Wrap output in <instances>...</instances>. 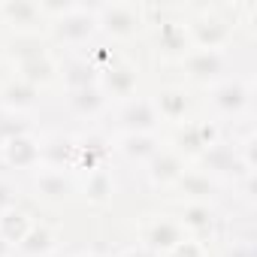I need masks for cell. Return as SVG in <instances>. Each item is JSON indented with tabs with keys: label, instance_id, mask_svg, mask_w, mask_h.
<instances>
[{
	"label": "cell",
	"instance_id": "obj_18",
	"mask_svg": "<svg viewBox=\"0 0 257 257\" xmlns=\"http://www.w3.org/2000/svg\"><path fill=\"white\" fill-rule=\"evenodd\" d=\"M188 167H191V164H188L182 155H176V152L164 143V149H161L140 173H143V182H146L155 194H167V191L182 179V173H185Z\"/></svg>",
	"mask_w": 257,
	"mask_h": 257
},
{
	"label": "cell",
	"instance_id": "obj_38",
	"mask_svg": "<svg viewBox=\"0 0 257 257\" xmlns=\"http://www.w3.org/2000/svg\"><path fill=\"white\" fill-rule=\"evenodd\" d=\"M0 31H4V22H0Z\"/></svg>",
	"mask_w": 257,
	"mask_h": 257
},
{
	"label": "cell",
	"instance_id": "obj_24",
	"mask_svg": "<svg viewBox=\"0 0 257 257\" xmlns=\"http://www.w3.org/2000/svg\"><path fill=\"white\" fill-rule=\"evenodd\" d=\"M61 67H58V85L61 91H76V88H91L100 79V67L94 61H88L82 52H70V55H58Z\"/></svg>",
	"mask_w": 257,
	"mask_h": 257
},
{
	"label": "cell",
	"instance_id": "obj_37",
	"mask_svg": "<svg viewBox=\"0 0 257 257\" xmlns=\"http://www.w3.org/2000/svg\"><path fill=\"white\" fill-rule=\"evenodd\" d=\"M4 115H7V112H4V109H0V121H4Z\"/></svg>",
	"mask_w": 257,
	"mask_h": 257
},
{
	"label": "cell",
	"instance_id": "obj_27",
	"mask_svg": "<svg viewBox=\"0 0 257 257\" xmlns=\"http://www.w3.org/2000/svg\"><path fill=\"white\" fill-rule=\"evenodd\" d=\"M43 149V167L67 170L73 173V155H76V134H40Z\"/></svg>",
	"mask_w": 257,
	"mask_h": 257
},
{
	"label": "cell",
	"instance_id": "obj_30",
	"mask_svg": "<svg viewBox=\"0 0 257 257\" xmlns=\"http://www.w3.org/2000/svg\"><path fill=\"white\" fill-rule=\"evenodd\" d=\"M16 206H22V188L10 173L0 170V215L16 209Z\"/></svg>",
	"mask_w": 257,
	"mask_h": 257
},
{
	"label": "cell",
	"instance_id": "obj_11",
	"mask_svg": "<svg viewBox=\"0 0 257 257\" xmlns=\"http://www.w3.org/2000/svg\"><path fill=\"white\" fill-rule=\"evenodd\" d=\"M173 218L182 224V230L200 242H212L218 239L221 227H224V215L215 203H173Z\"/></svg>",
	"mask_w": 257,
	"mask_h": 257
},
{
	"label": "cell",
	"instance_id": "obj_21",
	"mask_svg": "<svg viewBox=\"0 0 257 257\" xmlns=\"http://www.w3.org/2000/svg\"><path fill=\"white\" fill-rule=\"evenodd\" d=\"M61 106H64V112L70 115V118H76V121H100V118H106L109 115V100L103 97V91L97 88V85H91V88H76V91H61Z\"/></svg>",
	"mask_w": 257,
	"mask_h": 257
},
{
	"label": "cell",
	"instance_id": "obj_7",
	"mask_svg": "<svg viewBox=\"0 0 257 257\" xmlns=\"http://www.w3.org/2000/svg\"><path fill=\"white\" fill-rule=\"evenodd\" d=\"M97 88L103 91V97L109 100V106H118V103H124V100L143 94V67H140L134 58L118 55V58H112L106 67H100Z\"/></svg>",
	"mask_w": 257,
	"mask_h": 257
},
{
	"label": "cell",
	"instance_id": "obj_4",
	"mask_svg": "<svg viewBox=\"0 0 257 257\" xmlns=\"http://www.w3.org/2000/svg\"><path fill=\"white\" fill-rule=\"evenodd\" d=\"M94 16H97V34H100V40L109 43V46L134 43V40L146 37L143 4H134V0L94 4Z\"/></svg>",
	"mask_w": 257,
	"mask_h": 257
},
{
	"label": "cell",
	"instance_id": "obj_22",
	"mask_svg": "<svg viewBox=\"0 0 257 257\" xmlns=\"http://www.w3.org/2000/svg\"><path fill=\"white\" fill-rule=\"evenodd\" d=\"M43 106V91L19 76H10L0 82V109L7 115H25L31 118V112H37Z\"/></svg>",
	"mask_w": 257,
	"mask_h": 257
},
{
	"label": "cell",
	"instance_id": "obj_3",
	"mask_svg": "<svg viewBox=\"0 0 257 257\" xmlns=\"http://www.w3.org/2000/svg\"><path fill=\"white\" fill-rule=\"evenodd\" d=\"M46 40L58 55L85 52L94 40H100L94 4H73L64 16H58L55 22L46 25Z\"/></svg>",
	"mask_w": 257,
	"mask_h": 257
},
{
	"label": "cell",
	"instance_id": "obj_6",
	"mask_svg": "<svg viewBox=\"0 0 257 257\" xmlns=\"http://www.w3.org/2000/svg\"><path fill=\"white\" fill-rule=\"evenodd\" d=\"M221 137H224V127L215 124L212 118H191V121H185V124H179V127H170V131L164 134V143H167L176 155H182L188 164H194V161H197L209 146H215Z\"/></svg>",
	"mask_w": 257,
	"mask_h": 257
},
{
	"label": "cell",
	"instance_id": "obj_36",
	"mask_svg": "<svg viewBox=\"0 0 257 257\" xmlns=\"http://www.w3.org/2000/svg\"><path fill=\"white\" fill-rule=\"evenodd\" d=\"M46 257H73L70 251H64V248H58V251H52V254H46Z\"/></svg>",
	"mask_w": 257,
	"mask_h": 257
},
{
	"label": "cell",
	"instance_id": "obj_25",
	"mask_svg": "<svg viewBox=\"0 0 257 257\" xmlns=\"http://www.w3.org/2000/svg\"><path fill=\"white\" fill-rule=\"evenodd\" d=\"M55 52L46 40V34H22V37H10L0 43V58H7L10 67H22L28 61H37L43 55Z\"/></svg>",
	"mask_w": 257,
	"mask_h": 257
},
{
	"label": "cell",
	"instance_id": "obj_19",
	"mask_svg": "<svg viewBox=\"0 0 257 257\" xmlns=\"http://www.w3.org/2000/svg\"><path fill=\"white\" fill-rule=\"evenodd\" d=\"M0 22H4V31H10V37L46 34V19L37 0H4L0 4Z\"/></svg>",
	"mask_w": 257,
	"mask_h": 257
},
{
	"label": "cell",
	"instance_id": "obj_31",
	"mask_svg": "<svg viewBox=\"0 0 257 257\" xmlns=\"http://www.w3.org/2000/svg\"><path fill=\"white\" fill-rule=\"evenodd\" d=\"M161 257H209V245L194 239V236H185L182 242H176L170 251H164Z\"/></svg>",
	"mask_w": 257,
	"mask_h": 257
},
{
	"label": "cell",
	"instance_id": "obj_32",
	"mask_svg": "<svg viewBox=\"0 0 257 257\" xmlns=\"http://www.w3.org/2000/svg\"><path fill=\"white\" fill-rule=\"evenodd\" d=\"M224 257H257L254 254V233L230 236L227 239V248H224Z\"/></svg>",
	"mask_w": 257,
	"mask_h": 257
},
{
	"label": "cell",
	"instance_id": "obj_16",
	"mask_svg": "<svg viewBox=\"0 0 257 257\" xmlns=\"http://www.w3.org/2000/svg\"><path fill=\"white\" fill-rule=\"evenodd\" d=\"M224 188L227 185H221L218 179H212L209 173H203L200 167L191 164L167 194L173 203H215L218 206V200L224 197Z\"/></svg>",
	"mask_w": 257,
	"mask_h": 257
},
{
	"label": "cell",
	"instance_id": "obj_14",
	"mask_svg": "<svg viewBox=\"0 0 257 257\" xmlns=\"http://www.w3.org/2000/svg\"><path fill=\"white\" fill-rule=\"evenodd\" d=\"M188 233L182 230V224L173 218V212H158V215H146L137 224V245L155 251L158 257L164 251H170L176 242H182Z\"/></svg>",
	"mask_w": 257,
	"mask_h": 257
},
{
	"label": "cell",
	"instance_id": "obj_10",
	"mask_svg": "<svg viewBox=\"0 0 257 257\" xmlns=\"http://www.w3.org/2000/svg\"><path fill=\"white\" fill-rule=\"evenodd\" d=\"M194 167H200L203 173H209L212 179H218V182L227 185V188H233L236 182H242L245 176L254 173L251 167L242 164V158L236 155V149H233V143H230L227 137H221L215 146H209V149L194 161Z\"/></svg>",
	"mask_w": 257,
	"mask_h": 257
},
{
	"label": "cell",
	"instance_id": "obj_33",
	"mask_svg": "<svg viewBox=\"0 0 257 257\" xmlns=\"http://www.w3.org/2000/svg\"><path fill=\"white\" fill-rule=\"evenodd\" d=\"M112 257H158L155 251H149V248H143V245H127V248H121V251H115Z\"/></svg>",
	"mask_w": 257,
	"mask_h": 257
},
{
	"label": "cell",
	"instance_id": "obj_34",
	"mask_svg": "<svg viewBox=\"0 0 257 257\" xmlns=\"http://www.w3.org/2000/svg\"><path fill=\"white\" fill-rule=\"evenodd\" d=\"M73 257H112V254H106V251H97V248H88V251H79V254H73Z\"/></svg>",
	"mask_w": 257,
	"mask_h": 257
},
{
	"label": "cell",
	"instance_id": "obj_12",
	"mask_svg": "<svg viewBox=\"0 0 257 257\" xmlns=\"http://www.w3.org/2000/svg\"><path fill=\"white\" fill-rule=\"evenodd\" d=\"M43 167V149H40V131H28L19 134L13 140H7L0 146V170L7 173H19V176H31L34 170Z\"/></svg>",
	"mask_w": 257,
	"mask_h": 257
},
{
	"label": "cell",
	"instance_id": "obj_2",
	"mask_svg": "<svg viewBox=\"0 0 257 257\" xmlns=\"http://www.w3.org/2000/svg\"><path fill=\"white\" fill-rule=\"evenodd\" d=\"M209 118L221 127H233L254 115V79L245 73H230L212 88H206Z\"/></svg>",
	"mask_w": 257,
	"mask_h": 257
},
{
	"label": "cell",
	"instance_id": "obj_5",
	"mask_svg": "<svg viewBox=\"0 0 257 257\" xmlns=\"http://www.w3.org/2000/svg\"><path fill=\"white\" fill-rule=\"evenodd\" d=\"M182 76L179 85L185 88H212L215 82H221L224 76L236 73L233 70V52H215V49H188L176 64H173Z\"/></svg>",
	"mask_w": 257,
	"mask_h": 257
},
{
	"label": "cell",
	"instance_id": "obj_9",
	"mask_svg": "<svg viewBox=\"0 0 257 257\" xmlns=\"http://www.w3.org/2000/svg\"><path fill=\"white\" fill-rule=\"evenodd\" d=\"M146 37H149L152 49L161 55V61L176 64L191 49L188 31H185V19H182V7H170L167 16H161L158 22H152L149 31H146Z\"/></svg>",
	"mask_w": 257,
	"mask_h": 257
},
{
	"label": "cell",
	"instance_id": "obj_13",
	"mask_svg": "<svg viewBox=\"0 0 257 257\" xmlns=\"http://www.w3.org/2000/svg\"><path fill=\"white\" fill-rule=\"evenodd\" d=\"M31 194L46 206H67L76 200V176L55 167H40L28 176Z\"/></svg>",
	"mask_w": 257,
	"mask_h": 257
},
{
	"label": "cell",
	"instance_id": "obj_1",
	"mask_svg": "<svg viewBox=\"0 0 257 257\" xmlns=\"http://www.w3.org/2000/svg\"><path fill=\"white\" fill-rule=\"evenodd\" d=\"M254 4H203V7H182L185 31L191 40V49H215L230 52L236 43V34L242 28V19Z\"/></svg>",
	"mask_w": 257,
	"mask_h": 257
},
{
	"label": "cell",
	"instance_id": "obj_15",
	"mask_svg": "<svg viewBox=\"0 0 257 257\" xmlns=\"http://www.w3.org/2000/svg\"><path fill=\"white\" fill-rule=\"evenodd\" d=\"M109 149L121 164L143 170L164 149V134H109Z\"/></svg>",
	"mask_w": 257,
	"mask_h": 257
},
{
	"label": "cell",
	"instance_id": "obj_35",
	"mask_svg": "<svg viewBox=\"0 0 257 257\" xmlns=\"http://www.w3.org/2000/svg\"><path fill=\"white\" fill-rule=\"evenodd\" d=\"M0 257H13V245H10L4 236H0Z\"/></svg>",
	"mask_w": 257,
	"mask_h": 257
},
{
	"label": "cell",
	"instance_id": "obj_20",
	"mask_svg": "<svg viewBox=\"0 0 257 257\" xmlns=\"http://www.w3.org/2000/svg\"><path fill=\"white\" fill-rule=\"evenodd\" d=\"M112 161V149H109V134L103 131H85L76 137V155H73V176L91 173V170H103Z\"/></svg>",
	"mask_w": 257,
	"mask_h": 257
},
{
	"label": "cell",
	"instance_id": "obj_26",
	"mask_svg": "<svg viewBox=\"0 0 257 257\" xmlns=\"http://www.w3.org/2000/svg\"><path fill=\"white\" fill-rule=\"evenodd\" d=\"M61 248V236L52 224L34 221V227L25 233V239L13 248V257H46Z\"/></svg>",
	"mask_w": 257,
	"mask_h": 257
},
{
	"label": "cell",
	"instance_id": "obj_8",
	"mask_svg": "<svg viewBox=\"0 0 257 257\" xmlns=\"http://www.w3.org/2000/svg\"><path fill=\"white\" fill-rule=\"evenodd\" d=\"M106 118L112 121L109 134H164L161 118H158L149 94H137L131 100L112 106Z\"/></svg>",
	"mask_w": 257,
	"mask_h": 257
},
{
	"label": "cell",
	"instance_id": "obj_28",
	"mask_svg": "<svg viewBox=\"0 0 257 257\" xmlns=\"http://www.w3.org/2000/svg\"><path fill=\"white\" fill-rule=\"evenodd\" d=\"M58 67H61L58 52H49V55H43V58H37V61H28V64H22V67H13V76H19V79L37 85L40 91H46L49 85L58 82Z\"/></svg>",
	"mask_w": 257,
	"mask_h": 257
},
{
	"label": "cell",
	"instance_id": "obj_17",
	"mask_svg": "<svg viewBox=\"0 0 257 257\" xmlns=\"http://www.w3.org/2000/svg\"><path fill=\"white\" fill-rule=\"evenodd\" d=\"M149 97H152V106H155V112L161 118V127H167V131L191 121V109H194L191 88H185L179 82H170V85L155 88Z\"/></svg>",
	"mask_w": 257,
	"mask_h": 257
},
{
	"label": "cell",
	"instance_id": "obj_23",
	"mask_svg": "<svg viewBox=\"0 0 257 257\" xmlns=\"http://www.w3.org/2000/svg\"><path fill=\"white\" fill-rule=\"evenodd\" d=\"M118 191V182H115V173L112 167H103V170H91V173H82L76 176V197L85 203V206H109L112 197Z\"/></svg>",
	"mask_w": 257,
	"mask_h": 257
},
{
	"label": "cell",
	"instance_id": "obj_29",
	"mask_svg": "<svg viewBox=\"0 0 257 257\" xmlns=\"http://www.w3.org/2000/svg\"><path fill=\"white\" fill-rule=\"evenodd\" d=\"M34 227V215L25 209V206H16V209H10V212H4L0 215V236H4L13 248L25 239V233Z\"/></svg>",
	"mask_w": 257,
	"mask_h": 257
}]
</instances>
